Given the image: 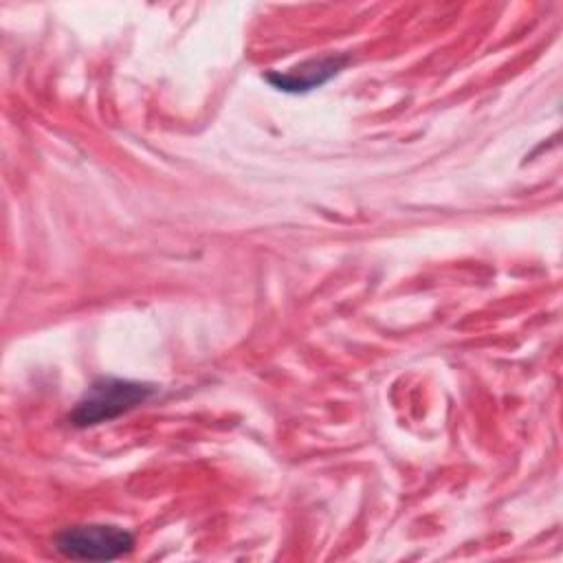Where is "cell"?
<instances>
[{
    "label": "cell",
    "instance_id": "3",
    "mask_svg": "<svg viewBox=\"0 0 563 563\" xmlns=\"http://www.w3.org/2000/svg\"><path fill=\"white\" fill-rule=\"evenodd\" d=\"M347 64V57H321V59H308L299 66H292L284 73H268L266 81L284 92H308L312 88L323 86L328 79L341 73V68Z\"/></svg>",
    "mask_w": 563,
    "mask_h": 563
},
{
    "label": "cell",
    "instance_id": "2",
    "mask_svg": "<svg viewBox=\"0 0 563 563\" xmlns=\"http://www.w3.org/2000/svg\"><path fill=\"white\" fill-rule=\"evenodd\" d=\"M134 537L108 523H84L62 530L55 537V548L68 556L79 561H112L132 550Z\"/></svg>",
    "mask_w": 563,
    "mask_h": 563
},
{
    "label": "cell",
    "instance_id": "1",
    "mask_svg": "<svg viewBox=\"0 0 563 563\" xmlns=\"http://www.w3.org/2000/svg\"><path fill=\"white\" fill-rule=\"evenodd\" d=\"M156 394L154 385L125 380V378H99L79 398L70 413L75 427H95L119 418Z\"/></svg>",
    "mask_w": 563,
    "mask_h": 563
}]
</instances>
